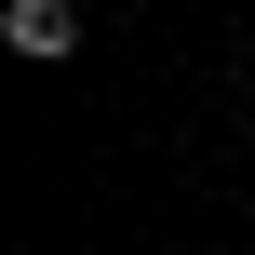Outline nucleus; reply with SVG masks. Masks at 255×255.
I'll list each match as a JSON object with an SVG mask.
<instances>
[{
    "label": "nucleus",
    "mask_w": 255,
    "mask_h": 255,
    "mask_svg": "<svg viewBox=\"0 0 255 255\" xmlns=\"http://www.w3.org/2000/svg\"><path fill=\"white\" fill-rule=\"evenodd\" d=\"M13 54H81V13L67 0H13Z\"/></svg>",
    "instance_id": "nucleus-1"
}]
</instances>
